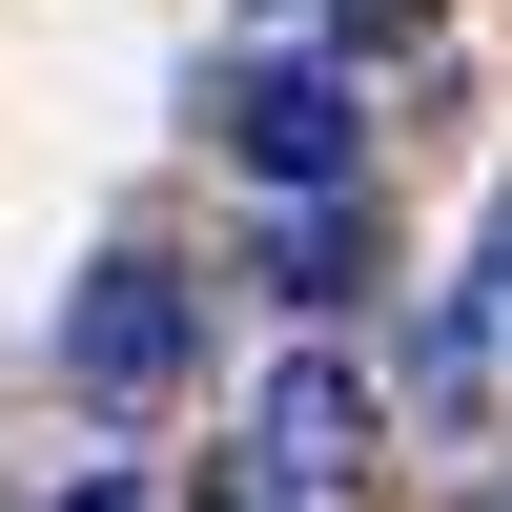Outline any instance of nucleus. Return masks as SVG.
Instances as JSON below:
<instances>
[{
  "mask_svg": "<svg viewBox=\"0 0 512 512\" xmlns=\"http://www.w3.org/2000/svg\"><path fill=\"white\" fill-rule=\"evenodd\" d=\"M472 328H492V369H512V185H492V246H472Z\"/></svg>",
  "mask_w": 512,
  "mask_h": 512,
  "instance_id": "obj_6",
  "label": "nucleus"
},
{
  "mask_svg": "<svg viewBox=\"0 0 512 512\" xmlns=\"http://www.w3.org/2000/svg\"><path fill=\"white\" fill-rule=\"evenodd\" d=\"M205 123H226V164H246V185H349V164H369L349 62H226V82H205Z\"/></svg>",
  "mask_w": 512,
  "mask_h": 512,
  "instance_id": "obj_3",
  "label": "nucleus"
},
{
  "mask_svg": "<svg viewBox=\"0 0 512 512\" xmlns=\"http://www.w3.org/2000/svg\"><path fill=\"white\" fill-rule=\"evenodd\" d=\"M369 472H390V410H369V369H349V349H287L267 390H246L226 492H369Z\"/></svg>",
  "mask_w": 512,
  "mask_h": 512,
  "instance_id": "obj_2",
  "label": "nucleus"
},
{
  "mask_svg": "<svg viewBox=\"0 0 512 512\" xmlns=\"http://www.w3.org/2000/svg\"><path fill=\"white\" fill-rule=\"evenodd\" d=\"M410 410H431V431H492V410H512V369H492L472 287H431V328H410Z\"/></svg>",
  "mask_w": 512,
  "mask_h": 512,
  "instance_id": "obj_4",
  "label": "nucleus"
},
{
  "mask_svg": "<svg viewBox=\"0 0 512 512\" xmlns=\"http://www.w3.org/2000/svg\"><path fill=\"white\" fill-rule=\"evenodd\" d=\"M267 287H287V308H349V287H369V205H349V185H287Z\"/></svg>",
  "mask_w": 512,
  "mask_h": 512,
  "instance_id": "obj_5",
  "label": "nucleus"
},
{
  "mask_svg": "<svg viewBox=\"0 0 512 512\" xmlns=\"http://www.w3.org/2000/svg\"><path fill=\"white\" fill-rule=\"evenodd\" d=\"M451 21V0H349V41H431Z\"/></svg>",
  "mask_w": 512,
  "mask_h": 512,
  "instance_id": "obj_7",
  "label": "nucleus"
},
{
  "mask_svg": "<svg viewBox=\"0 0 512 512\" xmlns=\"http://www.w3.org/2000/svg\"><path fill=\"white\" fill-rule=\"evenodd\" d=\"M185 369H205V287L164 267V246H103V267L62 287V390L82 410H164Z\"/></svg>",
  "mask_w": 512,
  "mask_h": 512,
  "instance_id": "obj_1",
  "label": "nucleus"
}]
</instances>
